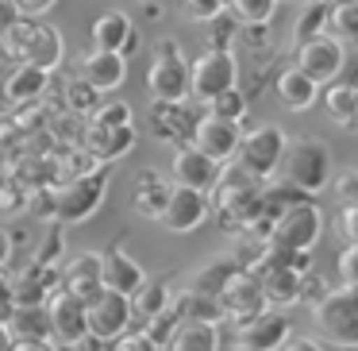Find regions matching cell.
<instances>
[{
    "mask_svg": "<svg viewBox=\"0 0 358 351\" xmlns=\"http://www.w3.org/2000/svg\"><path fill=\"white\" fill-rule=\"evenodd\" d=\"M0 43L16 58L20 66H39V70L55 74L62 66V35L47 24V20H12V24L0 27Z\"/></svg>",
    "mask_w": 358,
    "mask_h": 351,
    "instance_id": "cell-1",
    "label": "cell"
},
{
    "mask_svg": "<svg viewBox=\"0 0 358 351\" xmlns=\"http://www.w3.org/2000/svg\"><path fill=\"white\" fill-rule=\"evenodd\" d=\"M208 197H212V212L220 216L224 232L243 235L250 228V220H255L258 205H262V181H255L247 170H239V166L231 163L220 174L216 189H212Z\"/></svg>",
    "mask_w": 358,
    "mask_h": 351,
    "instance_id": "cell-2",
    "label": "cell"
},
{
    "mask_svg": "<svg viewBox=\"0 0 358 351\" xmlns=\"http://www.w3.org/2000/svg\"><path fill=\"white\" fill-rule=\"evenodd\" d=\"M331 147L324 139H296L285 147V158H281V178L289 186H296L301 193L316 197L331 186Z\"/></svg>",
    "mask_w": 358,
    "mask_h": 351,
    "instance_id": "cell-3",
    "label": "cell"
},
{
    "mask_svg": "<svg viewBox=\"0 0 358 351\" xmlns=\"http://www.w3.org/2000/svg\"><path fill=\"white\" fill-rule=\"evenodd\" d=\"M285 147H289V135L281 124H255L250 132H243L239 151H235L231 163L239 166V170H247L255 181H270V178H278V170H281Z\"/></svg>",
    "mask_w": 358,
    "mask_h": 351,
    "instance_id": "cell-4",
    "label": "cell"
},
{
    "mask_svg": "<svg viewBox=\"0 0 358 351\" xmlns=\"http://www.w3.org/2000/svg\"><path fill=\"white\" fill-rule=\"evenodd\" d=\"M108 166H89V170L73 174V181H66L55 193V224H81L89 220L108 197Z\"/></svg>",
    "mask_w": 358,
    "mask_h": 351,
    "instance_id": "cell-5",
    "label": "cell"
},
{
    "mask_svg": "<svg viewBox=\"0 0 358 351\" xmlns=\"http://www.w3.org/2000/svg\"><path fill=\"white\" fill-rule=\"evenodd\" d=\"M147 93L155 101H193L189 97V58L178 39H158L147 66Z\"/></svg>",
    "mask_w": 358,
    "mask_h": 351,
    "instance_id": "cell-6",
    "label": "cell"
},
{
    "mask_svg": "<svg viewBox=\"0 0 358 351\" xmlns=\"http://www.w3.org/2000/svg\"><path fill=\"white\" fill-rule=\"evenodd\" d=\"M320 235H324V209L312 197H304V201L278 212L266 243L270 247H285V251H312L320 243Z\"/></svg>",
    "mask_w": 358,
    "mask_h": 351,
    "instance_id": "cell-7",
    "label": "cell"
},
{
    "mask_svg": "<svg viewBox=\"0 0 358 351\" xmlns=\"http://www.w3.org/2000/svg\"><path fill=\"white\" fill-rule=\"evenodd\" d=\"M239 85V58L231 50H204L189 62V97L196 104H208L212 97Z\"/></svg>",
    "mask_w": 358,
    "mask_h": 351,
    "instance_id": "cell-8",
    "label": "cell"
},
{
    "mask_svg": "<svg viewBox=\"0 0 358 351\" xmlns=\"http://www.w3.org/2000/svg\"><path fill=\"white\" fill-rule=\"evenodd\" d=\"M312 317H316V328L324 332V340L339 343V347H358V289L335 286L312 309Z\"/></svg>",
    "mask_w": 358,
    "mask_h": 351,
    "instance_id": "cell-9",
    "label": "cell"
},
{
    "mask_svg": "<svg viewBox=\"0 0 358 351\" xmlns=\"http://www.w3.org/2000/svg\"><path fill=\"white\" fill-rule=\"evenodd\" d=\"M293 66L324 89V85H331V81H339L343 66H347V47H343V39H335L331 32L316 35V39H308V43H296V62Z\"/></svg>",
    "mask_w": 358,
    "mask_h": 351,
    "instance_id": "cell-10",
    "label": "cell"
},
{
    "mask_svg": "<svg viewBox=\"0 0 358 351\" xmlns=\"http://www.w3.org/2000/svg\"><path fill=\"white\" fill-rule=\"evenodd\" d=\"M85 324H89V336L112 343L120 340L124 332L135 328V312H131V297H120L112 289H101L85 301Z\"/></svg>",
    "mask_w": 358,
    "mask_h": 351,
    "instance_id": "cell-11",
    "label": "cell"
},
{
    "mask_svg": "<svg viewBox=\"0 0 358 351\" xmlns=\"http://www.w3.org/2000/svg\"><path fill=\"white\" fill-rule=\"evenodd\" d=\"M220 309H224V320H231V324H243V320L258 317L262 309H270L262 297V286H258L255 270H243V266H235V274L227 278V286L216 294Z\"/></svg>",
    "mask_w": 358,
    "mask_h": 351,
    "instance_id": "cell-12",
    "label": "cell"
},
{
    "mask_svg": "<svg viewBox=\"0 0 358 351\" xmlns=\"http://www.w3.org/2000/svg\"><path fill=\"white\" fill-rule=\"evenodd\" d=\"M212 216V197L208 193H196V189H185V186H173L170 189V201H166L158 224L173 235H189L196 228H204V220Z\"/></svg>",
    "mask_w": 358,
    "mask_h": 351,
    "instance_id": "cell-13",
    "label": "cell"
},
{
    "mask_svg": "<svg viewBox=\"0 0 358 351\" xmlns=\"http://www.w3.org/2000/svg\"><path fill=\"white\" fill-rule=\"evenodd\" d=\"M47 320H50V340L58 343L62 351H73V343L81 340V336L89 332L85 324V301L73 294H66V289H58V294L47 297Z\"/></svg>",
    "mask_w": 358,
    "mask_h": 351,
    "instance_id": "cell-14",
    "label": "cell"
},
{
    "mask_svg": "<svg viewBox=\"0 0 358 351\" xmlns=\"http://www.w3.org/2000/svg\"><path fill=\"white\" fill-rule=\"evenodd\" d=\"M196 120H201V112H196L193 101H155L150 104V128H155V135L162 143H170V147L193 143Z\"/></svg>",
    "mask_w": 358,
    "mask_h": 351,
    "instance_id": "cell-15",
    "label": "cell"
},
{
    "mask_svg": "<svg viewBox=\"0 0 358 351\" xmlns=\"http://www.w3.org/2000/svg\"><path fill=\"white\" fill-rule=\"evenodd\" d=\"M224 174V166L212 163L204 151H196L193 143L185 147H173V163H170V181L173 186H185V189H196V193H212Z\"/></svg>",
    "mask_w": 358,
    "mask_h": 351,
    "instance_id": "cell-16",
    "label": "cell"
},
{
    "mask_svg": "<svg viewBox=\"0 0 358 351\" xmlns=\"http://www.w3.org/2000/svg\"><path fill=\"white\" fill-rule=\"evenodd\" d=\"M89 35H93V50H116V55H124V58L139 55V47H143L139 27L131 24V16H127L124 8L101 12V16L93 20V32Z\"/></svg>",
    "mask_w": 358,
    "mask_h": 351,
    "instance_id": "cell-17",
    "label": "cell"
},
{
    "mask_svg": "<svg viewBox=\"0 0 358 351\" xmlns=\"http://www.w3.org/2000/svg\"><path fill=\"white\" fill-rule=\"evenodd\" d=\"M239 139H243V124H231V120H220L212 112H201L193 128V147L204 151L212 163H231L235 151H239Z\"/></svg>",
    "mask_w": 358,
    "mask_h": 351,
    "instance_id": "cell-18",
    "label": "cell"
},
{
    "mask_svg": "<svg viewBox=\"0 0 358 351\" xmlns=\"http://www.w3.org/2000/svg\"><path fill=\"white\" fill-rule=\"evenodd\" d=\"M289 336H293V320L281 309H262L258 317L235 324V343L255 347V351H278Z\"/></svg>",
    "mask_w": 358,
    "mask_h": 351,
    "instance_id": "cell-19",
    "label": "cell"
},
{
    "mask_svg": "<svg viewBox=\"0 0 358 351\" xmlns=\"http://www.w3.org/2000/svg\"><path fill=\"white\" fill-rule=\"evenodd\" d=\"M147 278H150L147 266L135 255H127L124 247H112L101 255V289H112V294H120V297H135Z\"/></svg>",
    "mask_w": 358,
    "mask_h": 351,
    "instance_id": "cell-20",
    "label": "cell"
},
{
    "mask_svg": "<svg viewBox=\"0 0 358 351\" xmlns=\"http://www.w3.org/2000/svg\"><path fill=\"white\" fill-rule=\"evenodd\" d=\"M62 289V266L55 263H31L20 266V274L12 278V294H16V305H47L50 294Z\"/></svg>",
    "mask_w": 358,
    "mask_h": 351,
    "instance_id": "cell-21",
    "label": "cell"
},
{
    "mask_svg": "<svg viewBox=\"0 0 358 351\" xmlns=\"http://www.w3.org/2000/svg\"><path fill=\"white\" fill-rule=\"evenodd\" d=\"M255 278L262 286V297L270 309H289V305H301V278L304 274L289 270V266H278V263H258L255 266Z\"/></svg>",
    "mask_w": 358,
    "mask_h": 351,
    "instance_id": "cell-22",
    "label": "cell"
},
{
    "mask_svg": "<svg viewBox=\"0 0 358 351\" xmlns=\"http://www.w3.org/2000/svg\"><path fill=\"white\" fill-rule=\"evenodd\" d=\"M62 289L81 301H89L93 294H101V255L96 251H78L66 255L62 263Z\"/></svg>",
    "mask_w": 358,
    "mask_h": 351,
    "instance_id": "cell-23",
    "label": "cell"
},
{
    "mask_svg": "<svg viewBox=\"0 0 358 351\" xmlns=\"http://www.w3.org/2000/svg\"><path fill=\"white\" fill-rule=\"evenodd\" d=\"M81 78L96 89V93H112L127 81V58L116 55V50H89L81 58Z\"/></svg>",
    "mask_w": 358,
    "mask_h": 351,
    "instance_id": "cell-24",
    "label": "cell"
},
{
    "mask_svg": "<svg viewBox=\"0 0 358 351\" xmlns=\"http://www.w3.org/2000/svg\"><path fill=\"white\" fill-rule=\"evenodd\" d=\"M170 189H173L170 174L143 170L139 178H135V186H131V209L139 212V216H147V220H158L162 209H166V201H170Z\"/></svg>",
    "mask_w": 358,
    "mask_h": 351,
    "instance_id": "cell-25",
    "label": "cell"
},
{
    "mask_svg": "<svg viewBox=\"0 0 358 351\" xmlns=\"http://www.w3.org/2000/svg\"><path fill=\"white\" fill-rule=\"evenodd\" d=\"M135 139H139V132H135V124L127 128H93L85 139L89 155H93L96 166H108V163H120V158L131 155Z\"/></svg>",
    "mask_w": 358,
    "mask_h": 351,
    "instance_id": "cell-26",
    "label": "cell"
},
{
    "mask_svg": "<svg viewBox=\"0 0 358 351\" xmlns=\"http://www.w3.org/2000/svg\"><path fill=\"white\" fill-rule=\"evenodd\" d=\"M273 93H278V101L285 104L289 112H308L312 104L320 101V85L312 78H304L296 66H285V70L273 78Z\"/></svg>",
    "mask_w": 358,
    "mask_h": 351,
    "instance_id": "cell-27",
    "label": "cell"
},
{
    "mask_svg": "<svg viewBox=\"0 0 358 351\" xmlns=\"http://www.w3.org/2000/svg\"><path fill=\"white\" fill-rule=\"evenodd\" d=\"M162 351H224V332H220V324L181 320Z\"/></svg>",
    "mask_w": 358,
    "mask_h": 351,
    "instance_id": "cell-28",
    "label": "cell"
},
{
    "mask_svg": "<svg viewBox=\"0 0 358 351\" xmlns=\"http://www.w3.org/2000/svg\"><path fill=\"white\" fill-rule=\"evenodd\" d=\"M4 336L8 343H20V340H50V320H47V309L43 305H16V309L4 317Z\"/></svg>",
    "mask_w": 358,
    "mask_h": 351,
    "instance_id": "cell-29",
    "label": "cell"
},
{
    "mask_svg": "<svg viewBox=\"0 0 358 351\" xmlns=\"http://www.w3.org/2000/svg\"><path fill=\"white\" fill-rule=\"evenodd\" d=\"M47 85H50L47 70H39V66H16L12 78L4 81V97H8L12 104H31L47 93Z\"/></svg>",
    "mask_w": 358,
    "mask_h": 351,
    "instance_id": "cell-30",
    "label": "cell"
},
{
    "mask_svg": "<svg viewBox=\"0 0 358 351\" xmlns=\"http://www.w3.org/2000/svg\"><path fill=\"white\" fill-rule=\"evenodd\" d=\"M320 104H324V112H327V120L331 124H339V128H347L350 124V116H355V109H358V89H355V81H331V85H324L320 89Z\"/></svg>",
    "mask_w": 358,
    "mask_h": 351,
    "instance_id": "cell-31",
    "label": "cell"
},
{
    "mask_svg": "<svg viewBox=\"0 0 358 351\" xmlns=\"http://www.w3.org/2000/svg\"><path fill=\"white\" fill-rule=\"evenodd\" d=\"M173 294H178V289H173L166 278H147V282H143V289L131 297L135 320L143 324V320H150V317H158V312H166V309L173 305Z\"/></svg>",
    "mask_w": 358,
    "mask_h": 351,
    "instance_id": "cell-32",
    "label": "cell"
},
{
    "mask_svg": "<svg viewBox=\"0 0 358 351\" xmlns=\"http://www.w3.org/2000/svg\"><path fill=\"white\" fill-rule=\"evenodd\" d=\"M173 312L181 320H201V324H224V309L216 297L208 294H193V289H178L173 294Z\"/></svg>",
    "mask_w": 358,
    "mask_h": 351,
    "instance_id": "cell-33",
    "label": "cell"
},
{
    "mask_svg": "<svg viewBox=\"0 0 358 351\" xmlns=\"http://www.w3.org/2000/svg\"><path fill=\"white\" fill-rule=\"evenodd\" d=\"M235 274V259L231 255H220V259H208L204 266H196L193 274H189V286L185 289H193V294H208V297H216L220 289L227 286V278Z\"/></svg>",
    "mask_w": 358,
    "mask_h": 351,
    "instance_id": "cell-34",
    "label": "cell"
},
{
    "mask_svg": "<svg viewBox=\"0 0 358 351\" xmlns=\"http://www.w3.org/2000/svg\"><path fill=\"white\" fill-rule=\"evenodd\" d=\"M227 12L235 16L239 27H270L278 16V0H231Z\"/></svg>",
    "mask_w": 358,
    "mask_h": 351,
    "instance_id": "cell-35",
    "label": "cell"
},
{
    "mask_svg": "<svg viewBox=\"0 0 358 351\" xmlns=\"http://www.w3.org/2000/svg\"><path fill=\"white\" fill-rule=\"evenodd\" d=\"M327 27H331V4L316 0V4H308V8L301 12V20L293 24V43H308V39H316V35H327Z\"/></svg>",
    "mask_w": 358,
    "mask_h": 351,
    "instance_id": "cell-36",
    "label": "cell"
},
{
    "mask_svg": "<svg viewBox=\"0 0 358 351\" xmlns=\"http://www.w3.org/2000/svg\"><path fill=\"white\" fill-rule=\"evenodd\" d=\"M204 109L212 112V116H220V120H231V124H243L247 120V112H250V104H247V93H243L239 85L235 89H227V93H220V97H212Z\"/></svg>",
    "mask_w": 358,
    "mask_h": 351,
    "instance_id": "cell-37",
    "label": "cell"
},
{
    "mask_svg": "<svg viewBox=\"0 0 358 351\" xmlns=\"http://www.w3.org/2000/svg\"><path fill=\"white\" fill-rule=\"evenodd\" d=\"M178 324H181V317H178V312H173V305H170V309H166V312H158V317L143 320V324H139V332L147 336V340L155 343L158 351H162V347H166V340H170V336H173V328H178Z\"/></svg>",
    "mask_w": 358,
    "mask_h": 351,
    "instance_id": "cell-38",
    "label": "cell"
},
{
    "mask_svg": "<svg viewBox=\"0 0 358 351\" xmlns=\"http://www.w3.org/2000/svg\"><path fill=\"white\" fill-rule=\"evenodd\" d=\"M135 124V112L127 101H108L93 109V128H127Z\"/></svg>",
    "mask_w": 358,
    "mask_h": 351,
    "instance_id": "cell-39",
    "label": "cell"
},
{
    "mask_svg": "<svg viewBox=\"0 0 358 351\" xmlns=\"http://www.w3.org/2000/svg\"><path fill=\"white\" fill-rule=\"evenodd\" d=\"M66 104H70L73 112H85V116H93V109L101 104V93H96V89L89 85L85 78H73L70 85H66Z\"/></svg>",
    "mask_w": 358,
    "mask_h": 351,
    "instance_id": "cell-40",
    "label": "cell"
},
{
    "mask_svg": "<svg viewBox=\"0 0 358 351\" xmlns=\"http://www.w3.org/2000/svg\"><path fill=\"white\" fill-rule=\"evenodd\" d=\"M243 27L235 24V16L231 12H220L216 20H208V43H212V50H231V43H235V35H239Z\"/></svg>",
    "mask_w": 358,
    "mask_h": 351,
    "instance_id": "cell-41",
    "label": "cell"
},
{
    "mask_svg": "<svg viewBox=\"0 0 358 351\" xmlns=\"http://www.w3.org/2000/svg\"><path fill=\"white\" fill-rule=\"evenodd\" d=\"M331 294V282L324 278V274H316V270H308L301 278V305H308V309H316L324 297Z\"/></svg>",
    "mask_w": 358,
    "mask_h": 351,
    "instance_id": "cell-42",
    "label": "cell"
},
{
    "mask_svg": "<svg viewBox=\"0 0 358 351\" xmlns=\"http://www.w3.org/2000/svg\"><path fill=\"white\" fill-rule=\"evenodd\" d=\"M39 263H55V266H62V259H66V235H62V224H50V232H47V243L39 247Z\"/></svg>",
    "mask_w": 358,
    "mask_h": 351,
    "instance_id": "cell-43",
    "label": "cell"
},
{
    "mask_svg": "<svg viewBox=\"0 0 358 351\" xmlns=\"http://www.w3.org/2000/svg\"><path fill=\"white\" fill-rule=\"evenodd\" d=\"M339 286L358 289V243L343 247V255H339Z\"/></svg>",
    "mask_w": 358,
    "mask_h": 351,
    "instance_id": "cell-44",
    "label": "cell"
},
{
    "mask_svg": "<svg viewBox=\"0 0 358 351\" xmlns=\"http://www.w3.org/2000/svg\"><path fill=\"white\" fill-rule=\"evenodd\" d=\"M181 8L189 12V20L208 24V20H216L220 12H227V4H224V0H181Z\"/></svg>",
    "mask_w": 358,
    "mask_h": 351,
    "instance_id": "cell-45",
    "label": "cell"
},
{
    "mask_svg": "<svg viewBox=\"0 0 358 351\" xmlns=\"http://www.w3.org/2000/svg\"><path fill=\"white\" fill-rule=\"evenodd\" d=\"M335 224H339V235H343V243H358V201H347L339 209V216H335Z\"/></svg>",
    "mask_w": 358,
    "mask_h": 351,
    "instance_id": "cell-46",
    "label": "cell"
},
{
    "mask_svg": "<svg viewBox=\"0 0 358 351\" xmlns=\"http://www.w3.org/2000/svg\"><path fill=\"white\" fill-rule=\"evenodd\" d=\"M58 0H12V12H16L20 20H43Z\"/></svg>",
    "mask_w": 358,
    "mask_h": 351,
    "instance_id": "cell-47",
    "label": "cell"
},
{
    "mask_svg": "<svg viewBox=\"0 0 358 351\" xmlns=\"http://www.w3.org/2000/svg\"><path fill=\"white\" fill-rule=\"evenodd\" d=\"M108 347H112V351H158L155 343H150L147 336L139 332V328H131V332H124L120 340H112Z\"/></svg>",
    "mask_w": 358,
    "mask_h": 351,
    "instance_id": "cell-48",
    "label": "cell"
},
{
    "mask_svg": "<svg viewBox=\"0 0 358 351\" xmlns=\"http://www.w3.org/2000/svg\"><path fill=\"white\" fill-rule=\"evenodd\" d=\"M16 309V294H12V274L0 270V324H4V317Z\"/></svg>",
    "mask_w": 358,
    "mask_h": 351,
    "instance_id": "cell-49",
    "label": "cell"
},
{
    "mask_svg": "<svg viewBox=\"0 0 358 351\" xmlns=\"http://www.w3.org/2000/svg\"><path fill=\"white\" fill-rule=\"evenodd\" d=\"M335 193L343 197V205H347V201H358V170L339 174V181H335Z\"/></svg>",
    "mask_w": 358,
    "mask_h": 351,
    "instance_id": "cell-50",
    "label": "cell"
},
{
    "mask_svg": "<svg viewBox=\"0 0 358 351\" xmlns=\"http://www.w3.org/2000/svg\"><path fill=\"white\" fill-rule=\"evenodd\" d=\"M278 351H327V347L316 340V336H296V332H293V336H289V340L281 343Z\"/></svg>",
    "mask_w": 358,
    "mask_h": 351,
    "instance_id": "cell-51",
    "label": "cell"
},
{
    "mask_svg": "<svg viewBox=\"0 0 358 351\" xmlns=\"http://www.w3.org/2000/svg\"><path fill=\"white\" fill-rule=\"evenodd\" d=\"M8 351H62L55 340H20V343H8Z\"/></svg>",
    "mask_w": 358,
    "mask_h": 351,
    "instance_id": "cell-52",
    "label": "cell"
},
{
    "mask_svg": "<svg viewBox=\"0 0 358 351\" xmlns=\"http://www.w3.org/2000/svg\"><path fill=\"white\" fill-rule=\"evenodd\" d=\"M73 351H108V343H104V340H96V336H81V340L78 343H73Z\"/></svg>",
    "mask_w": 358,
    "mask_h": 351,
    "instance_id": "cell-53",
    "label": "cell"
},
{
    "mask_svg": "<svg viewBox=\"0 0 358 351\" xmlns=\"http://www.w3.org/2000/svg\"><path fill=\"white\" fill-rule=\"evenodd\" d=\"M8 263H12V235L0 228V270H4Z\"/></svg>",
    "mask_w": 358,
    "mask_h": 351,
    "instance_id": "cell-54",
    "label": "cell"
},
{
    "mask_svg": "<svg viewBox=\"0 0 358 351\" xmlns=\"http://www.w3.org/2000/svg\"><path fill=\"white\" fill-rule=\"evenodd\" d=\"M347 128H350V132L358 135V109H355V116H350V124H347Z\"/></svg>",
    "mask_w": 358,
    "mask_h": 351,
    "instance_id": "cell-55",
    "label": "cell"
},
{
    "mask_svg": "<svg viewBox=\"0 0 358 351\" xmlns=\"http://www.w3.org/2000/svg\"><path fill=\"white\" fill-rule=\"evenodd\" d=\"M0 351H8V336H4V328H0Z\"/></svg>",
    "mask_w": 358,
    "mask_h": 351,
    "instance_id": "cell-56",
    "label": "cell"
},
{
    "mask_svg": "<svg viewBox=\"0 0 358 351\" xmlns=\"http://www.w3.org/2000/svg\"><path fill=\"white\" fill-rule=\"evenodd\" d=\"M231 351H255V347H243V343H235V347Z\"/></svg>",
    "mask_w": 358,
    "mask_h": 351,
    "instance_id": "cell-57",
    "label": "cell"
},
{
    "mask_svg": "<svg viewBox=\"0 0 358 351\" xmlns=\"http://www.w3.org/2000/svg\"><path fill=\"white\" fill-rule=\"evenodd\" d=\"M343 351H358V347H343Z\"/></svg>",
    "mask_w": 358,
    "mask_h": 351,
    "instance_id": "cell-58",
    "label": "cell"
},
{
    "mask_svg": "<svg viewBox=\"0 0 358 351\" xmlns=\"http://www.w3.org/2000/svg\"><path fill=\"white\" fill-rule=\"evenodd\" d=\"M355 89H358V78H355Z\"/></svg>",
    "mask_w": 358,
    "mask_h": 351,
    "instance_id": "cell-59",
    "label": "cell"
},
{
    "mask_svg": "<svg viewBox=\"0 0 358 351\" xmlns=\"http://www.w3.org/2000/svg\"><path fill=\"white\" fill-rule=\"evenodd\" d=\"M224 4H231V0H224Z\"/></svg>",
    "mask_w": 358,
    "mask_h": 351,
    "instance_id": "cell-60",
    "label": "cell"
}]
</instances>
